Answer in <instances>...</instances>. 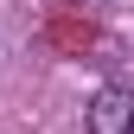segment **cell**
<instances>
[{"mask_svg": "<svg viewBox=\"0 0 134 134\" xmlns=\"http://www.w3.org/2000/svg\"><path fill=\"white\" fill-rule=\"evenodd\" d=\"M90 134H134V90H96Z\"/></svg>", "mask_w": 134, "mask_h": 134, "instance_id": "1", "label": "cell"}]
</instances>
